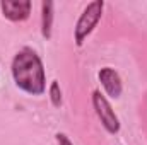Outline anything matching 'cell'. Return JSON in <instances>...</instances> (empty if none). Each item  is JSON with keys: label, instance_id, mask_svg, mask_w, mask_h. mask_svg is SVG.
Returning a JSON list of instances; mask_svg holds the SVG:
<instances>
[{"label": "cell", "instance_id": "1", "mask_svg": "<svg viewBox=\"0 0 147 145\" xmlns=\"http://www.w3.org/2000/svg\"><path fill=\"white\" fill-rule=\"evenodd\" d=\"M12 80L17 89L29 96H41L46 91V72L43 60L29 46L21 48L10 63Z\"/></svg>", "mask_w": 147, "mask_h": 145}, {"label": "cell", "instance_id": "2", "mask_svg": "<svg viewBox=\"0 0 147 145\" xmlns=\"http://www.w3.org/2000/svg\"><path fill=\"white\" fill-rule=\"evenodd\" d=\"M103 10H105L103 0H94V2L86 5V9L79 15L75 28H74V41L77 46H82L86 43V39L91 36V33L96 29L98 22L103 17Z\"/></svg>", "mask_w": 147, "mask_h": 145}, {"label": "cell", "instance_id": "3", "mask_svg": "<svg viewBox=\"0 0 147 145\" xmlns=\"http://www.w3.org/2000/svg\"><path fill=\"white\" fill-rule=\"evenodd\" d=\"M91 99H92V108L96 111V116L99 118L103 128H105L110 135H116V133L120 132V126H121V125H120V119H118V116H116L113 106L110 104L108 97H106L101 91L96 89V91H92Z\"/></svg>", "mask_w": 147, "mask_h": 145}, {"label": "cell", "instance_id": "4", "mask_svg": "<svg viewBox=\"0 0 147 145\" xmlns=\"http://www.w3.org/2000/svg\"><path fill=\"white\" fill-rule=\"evenodd\" d=\"M33 3L31 0H2L0 10L2 15L10 22H24L31 15Z\"/></svg>", "mask_w": 147, "mask_h": 145}, {"label": "cell", "instance_id": "5", "mask_svg": "<svg viewBox=\"0 0 147 145\" xmlns=\"http://www.w3.org/2000/svg\"><path fill=\"white\" fill-rule=\"evenodd\" d=\"M98 79L106 92V96L111 99H118L123 92V82H121V77L120 73L116 72L115 68L111 67H103L99 72H98Z\"/></svg>", "mask_w": 147, "mask_h": 145}, {"label": "cell", "instance_id": "6", "mask_svg": "<svg viewBox=\"0 0 147 145\" xmlns=\"http://www.w3.org/2000/svg\"><path fill=\"white\" fill-rule=\"evenodd\" d=\"M53 19H55V3L53 2H43L41 3V36L50 39L53 33Z\"/></svg>", "mask_w": 147, "mask_h": 145}, {"label": "cell", "instance_id": "7", "mask_svg": "<svg viewBox=\"0 0 147 145\" xmlns=\"http://www.w3.org/2000/svg\"><path fill=\"white\" fill-rule=\"evenodd\" d=\"M48 96H50V101L55 108H60L62 106V89H60V84L58 80H51L50 87H48Z\"/></svg>", "mask_w": 147, "mask_h": 145}, {"label": "cell", "instance_id": "8", "mask_svg": "<svg viewBox=\"0 0 147 145\" xmlns=\"http://www.w3.org/2000/svg\"><path fill=\"white\" fill-rule=\"evenodd\" d=\"M55 140H57L58 145H74L72 142H70V138H69L65 133H57V135H55Z\"/></svg>", "mask_w": 147, "mask_h": 145}]
</instances>
